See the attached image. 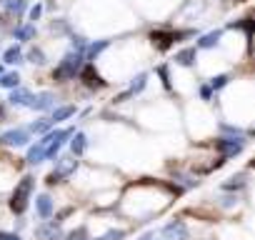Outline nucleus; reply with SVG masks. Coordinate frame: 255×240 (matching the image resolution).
<instances>
[{
    "label": "nucleus",
    "instance_id": "obj_10",
    "mask_svg": "<svg viewBox=\"0 0 255 240\" xmlns=\"http://www.w3.org/2000/svg\"><path fill=\"white\" fill-rule=\"evenodd\" d=\"M38 240H60V223L58 220H45L40 228H35Z\"/></svg>",
    "mask_w": 255,
    "mask_h": 240
},
{
    "label": "nucleus",
    "instance_id": "obj_35",
    "mask_svg": "<svg viewBox=\"0 0 255 240\" xmlns=\"http://www.w3.org/2000/svg\"><path fill=\"white\" fill-rule=\"evenodd\" d=\"M28 15H30V20H33V25H35V20H40V15H43V5H40V3H38V5H33Z\"/></svg>",
    "mask_w": 255,
    "mask_h": 240
},
{
    "label": "nucleus",
    "instance_id": "obj_8",
    "mask_svg": "<svg viewBox=\"0 0 255 240\" xmlns=\"http://www.w3.org/2000/svg\"><path fill=\"white\" fill-rule=\"evenodd\" d=\"M145 85H148V73H138V75L133 78V83H130V88H128L125 93H120V95L115 98V103H125L128 98H133V95H138V93H143V90H145Z\"/></svg>",
    "mask_w": 255,
    "mask_h": 240
},
{
    "label": "nucleus",
    "instance_id": "obj_11",
    "mask_svg": "<svg viewBox=\"0 0 255 240\" xmlns=\"http://www.w3.org/2000/svg\"><path fill=\"white\" fill-rule=\"evenodd\" d=\"M80 78H83V83L88 85V88H103L105 85V80L95 73V68H93V63H85L83 65V70H80Z\"/></svg>",
    "mask_w": 255,
    "mask_h": 240
},
{
    "label": "nucleus",
    "instance_id": "obj_7",
    "mask_svg": "<svg viewBox=\"0 0 255 240\" xmlns=\"http://www.w3.org/2000/svg\"><path fill=\"white\" fill-rule=\"evenodd\" d=\"M185 35H193V30H188V33H160V30H155V33H150V40L158 50H168L173 43H178Z\"/></svg>",
    "mask_w": 255,
    "mask_h": 240
},
{
    "label": "nucleus",
    "instance_id": "obj_22",
    "mask_svg": "<svg viewBox=\"0 0 255 240\" xmlns=\"http://www.w3.org/2000/svg\"><path fill=\"white\" fill-rule=\"evenodd\" d=\"M0 3H3V8H5L8 13H15V15H23L25 8H28L25 0H0Z\"/></svg>",
    "mask_w": 255,
    "mask_h": 240
},
{
    "label": "nucleus",
    "instance_id": "obj_39",
    "mask_svg": "<svg viewBox=\"0 0 255 240\" xmlns=\"http://www.w3.org/2000/svg\"><path fill=\"white\" fill-rule=\"evenodd\" d=\"M250 168H255V158H253V160H250Z\"/></svg>",
    "mask_w": 255,
    "mask_h": 240
},
{
    "label": "nucleus",
    "instance_id": "obj_15",
    "mask_svg": "<svg viewBox=\"0 0 255 240\" xmlns=\"http://www.w3.org/2000/svg\"><path fill=\"white\" fill-rule=\"evenodd\" d=\"M75 105H60V108H55L53 110V115H50V120H53V125H58V123H65L68 118H73L75 115Z\"/></svg>",
    "mask_w": 255,
    "mask_h": 240
},
{
    "label": "nucleus",
    "instance_id": "obj_16",
    "mask_svg": "<svg viewBox=\"0 0 255 240\" xmlns=\"http://www.w3.org/2000/svg\"><path fill=\"white\" fill-rule=\"evenodd\" d=\"M30 100H33V93L25 90V88H15V90H10V98H8L10 105H30Z\"/></svg>",
    "mask_w": 255,
    "mask_h": 240
},
{
    "label": "nucleus",
    "instance_id": "obj_21",
    "mask_svg": "<svg viewBox=\"0 0 255 240\" xmlns=\"http://www.w3.org/2000/svg\"><path fill=\"white\" fill-rule=\"evenodd\" d=\"M3 63H8V65L23 63V50H20V45H10V48L3 53Z\"/></svg>",
    "mask_w": 255,
    "mask_h": 240
},
{
    "label": "nucleus",
    "instance_id": "obj_13",
    "mask_svg": "<svg viewBox=\"0 0 255 240\" xmlns=\"http://www.w3.org/2000/svg\"><path fill=\"white\" fill-rule=\"evenodd\" d=\"M45 148H48V143L40 138V140H38V143H35V145L28 150V155H25V163H28V165H40V163L45 160Z\"/></svg>",
    "mask_w": 255,
    "mask_h": 240
},
{
    "label": "nucleus",
    "instance_id": "obj_32",
    "mask_svg": "<svg viewBox=\"0 0 255 240\" xmlns=\"http://www.w3.org/2000/svg\"><path fill=\"white\" fill-rule=\"evenodd\" d=\"M225 135H243V128H235V125H230V123H220L218 125Z\"/></svg>",
    "mask_w": 255,
    "mask_h": 240
},
{
    "label": "nucleus",
    "instance_id": "obj_25",
    "mask_svg": "<svg viewBox=\"0 0 255 240\" xmlns=\"http://www.w3.org/2000/svg\"><path fill=\"white\" fill-rule=\"evenodd\" d=\"M0 85L8 88V90H15L20 85V75L18 73H3V75H0Z\"/></svg>",
    "mask_w": 255,
    "mask_h": 240
},
{
    "label": "nucleus",
    "instance_id": "obj_36",
    "mask_svg": "<svg viewBox=\"0 0 255 240\" xmlns=\"http://www.w3.org/2000/svg\"><path fill=\"white\" fill-rule=\"evenodd\" d=\"M138 240H165L160 233H145V235H140Z\"/></svg>",
    "mask_w": 255,
    "mask_h": 240
},
{
    "label": "nucleus",
    "instance_id": "obj_17",
    "mask_svg": "<svg viewBox=\"0 0 255 240\" xmlns=\"http://www.w3.org/2000/svg\"><path fill=\"white\" fill-rule=\"evenodd\" d=\"M220 30H213V33H208V35H200V40H198V48L200 50H213V48H218V43H220Z\"/></svg>",
    "mask_w": 255,
    "mask_h": 240
},
{
    "label": "nucleus",
    "instance_id": "obj_5",
    "mask_svg": "<svg viewBox=\"0 0 255 240\" xmlns=\"http://www.w3.org/2000/svg\"><path fill=\"white\" fill-rule=\"evenodd\" d=\"M158 233H160L165 240H188V238H190V230H188V225H185L183 220H170V223H165Z\"/></svg>",
    "mask_w": 255,
    "mask_h": 240
},
{
    "label": "nucleus",
    "instance_id": "obj_9",
    "mask_svg": "<svg viewBox=\"0 0 255 240\" xmlns=\"http://www.w3.org/2000/svg\"><path fill=\"white\" fill-rule=\"evenodd\" d=\"M55 95L53 93H38V95H33V100H30V110H38V113H45V110H55Z\"/></svg>",
    "mask_w": 255,
    "mask_h": 240
},
{
    "label": "nucleus",
    "instance_id": "obj_29",
    "mask_svg": "<svg viewBox=\"0 0 255 240\" xmlns=\"http://www.w3.org/2000/svg\"><path fill=\"white\" fill-rule=\"evenodd\" d=\"M28 60L35 63V65H43V63H45V53H43L40 48H33V50L28 53Z\"/></svg>",
    "mask_w": 255,
    "mask_h": 240
},
{
    "label": "nucleus",
    "instance_id": "obj_26",
    "mask_svg": "<svg viewBox=\"0 0 255 240\" xmlns=\"http://www.w3.org/2000/svg\"><path fill=\"white\" fill-rule=\"evenodd\" d=\"M88 45H90V43H88L83 35H70V50H73V53H80V55H85Z\"/></svg>",
    "mask_w": 255,
    "mask_h": 240
},
{
    "label": "nucleus",
    "instance_id": "obj_34",
    "mask_svg": "<svg viewBox=\"0 0 255 240\" xmlns=\"http://www.w3.org/2000/svg\"><path fill=\"white\" fill-rule=\"evenodd\" d=\"M198 95H200V100H205V103H208V100L213 98V88H210L208 83H203V85L198 88Z\"/></svg>",
    "mask_w": 255,
    "mask_h": 240
},
{
    "label": "nucleus",
    "instance_id": "obj_31",
    "mask_svg": "<svg viewBox=\"0 0 255 240\" xmlns=\"http://www.w3.org/2000/svg\"><path fill=\"white\" fill-rule=\"evenodd\" d=\"M158 75L163 80V88L170 90V70H168V65H158Z\"/></svg>",
    "mask_w": 255,
    "mask_h": 240
},
{
    "label": "nucleus",
    "instance_id": "obj_14",
    "mask_svg": "<svg viewBox=\"0 0 255 240\" xmlns=\"http://www.w3.org/2000/svg\"><path fill=\"white\" fill-rule=\"evenodd\" d=\"M28 130H30V135H48L53 130V120L50 118H38L28 125Z\"/></svg>",
    "mask_w": 255,
    "mask_h": 240
},
{
    "label": "nucleus",
    "instance_id": "obj_1",
    "mask_svg": "<svg viewBox=\"0 0 255 240\" xmlns=\"http://www.w3.org/2000/svg\"><path fill=\"white\" fill-rule=\"evenodd\" d=\"M83 65H85V55H80V53H73V50H70V53L60 60V65L53 70V80H58V83L73 80L75 75H80Z\"/></svg>",
    "mask_w": 255,
    "mask_h": 240
},
{
    "label": "nucleus",
    "instance_id": "obj_33",
    "mask_svg": "<svg viewBox=\"0 0 255 240\" xmlns=\"http://www.w3.org/2000/svg\"><path fill=\"white\" fill-rule=\"evenodd\" d=\"M50 30H53V33H70V28H68L65 20H53V23H50Z\"/></svg>",
    "mask_w": 255,
    "mask_h": 240
},
{
    "label": "nucleus",
    "instance_id": "obj_19",
    "mask_svg": "<svg viewBox=\"0 0 255 240\" xmlns=\"http://www.w3.org/2000/svg\"><path fill=\"white\" fill-rule=\"evenodd\" d=\"M85 148H88V138H85V133H75L73 140H70V155L80 158V155L85 153Z\"/></svg>",
    "mask_w": 255,
    "mask_h": 240
},
{
    "label": "nucleus",
    "instance_id": "obj_28",
    "mask_svg": "<svg viewBox=\"0 0 255 240\" xmlns=\"http://www.w3.org/2000/svg\"><path fill=\"white\" fill-rule=\"evenodd\" d=\"M63 240H90V235H88V228H85V225H80V228L70 230Z\"/></svg>",
    "mask_w": 255,
    "mask_h": 240
},
{
    "label": "nucleus",
    "instance_id": "obj_20",
    "mask_svg": "<svg viewBox=\"0 0 255 240\" xmlns=\"http://www.w3.org/2000/svg\"><path fill=\"white\" fill-rule=\"evenodd\" d=\"M110 45V40H98V43H90L88 45V50H85V63H93L105 48Z\"/></svg>",
    "mask_w": 255,
    "mask_h": 240
},
{
    "label": "nucleus",
    "instance_id": "obj_37",
    "mask_svg": "<svg viewBox=\"0 0 255 240\" xmlns=\"http://www.w3.org/2000/svg\"><path fill=\"white\" fill-rule=\"evenodd\" d=\"M0 240H23L18 233H3V230H0Z\"/></svg>",
    "mask_w": 255,
    "mask_h": 240
},
{
    "label": "nucleus",
    "instance_id": "obj_24",
    "mask_svg": "<svg viewBox=\"0 0 255 240\" xmlns=\"http://www.w3.org/2000/svg\"><path fill=\"white\" fill-rule=\"evenodd\" d=\"M245 183H248L245 173H238V175H233L228 183H223V190H240V188H245Z\"/></svg>",
    "mask_w": 255,
    "mask_h": 240
},
{
    "label": "nucleus",
    "instance_id": "obj_3",
    "mask_svg": "<svg viewBox=\"0 0 255 240\" xmlns=\"http://www.w3.org/2000/svg\"><path fill=\"white\" fill-rule=\"evenodd\" d=\"M58 160V165H55V170L45 178V183L48 185H55V183H63L68 175H73L75 173V168H78V160H75V155H60V158H55Z\"/></svg>",
    "mask_w": 255,
    "mask_h": 240
},
{
    "label": "nucleus",
    "instance_id": "obj_4",
    "mask_svg": "<svg viewBox=\"0 0 255 240\" xmlns=\"http://www.w3.org/2000/svg\"><path fill=\"white\" fill-rule=\"evenodd\" d=\"M215 148L220 150V160H228L233 155H240L245 148V138L243 135H225L215 140Z\"/></svg>",
    "mask_w": 255,
    "mask_h": 240
},
{
    "label": "nucleus",
    "instance_id": "obj_6",
    "mask_svg": "<svg viewBox=\"0 0 255 240\" xmlns=\"http://www.w3.org/2000/svg\"><path fill=\"white\" fill-rule=\"evenodd\" d=\"M0 143L10 145V148H23V145L30 143V130L28 128H13V130L0 135Z\"/></svg>",
    "mask_w": 255,
    "mask_h": 240
},
{
    "label": "nucleus",
    "instance_id": "obj_27",
    "mask_svg": "<svg viewBox=\"0 0 255 240\" xmlns=\"http://www.w3.org/2000/svg\"><path fill=\"white\" fill-rule=\"evenodd\" d=\"M228 83H230V75H228V73H220V75H215V78H210V80H208V85L213 88V93H215V90H220V88H225Z\"/></svg>",
    "mask_w": 255,
    "mask_h": 240
},
{
    "label": "nucleus",
    "instance_id": "obj_12",
    "mask_svg": "<svg viewBox=\"0 0 255 240\" xmlns=\"http://www.w3.org/2000/svg\"><path fill=\"white\" fill-rule=\"evenodd\" d=\"M53 210H55V205H53V198L50 195H38L35 198V213H38V218L40 220H48L50 215H53Z\"/></svg>",
    "mask_w": 255,
    "mask_h": 240
},
{
    "label": "nucleus",
    "instance_id": "obj_30",
    "mask_svg": "<svg viewBox=\"0 0 255 240\" xmlns=\"http://www.w3.org/2000/svg\"><path fill=\"white\" fill-rule=\"evenodd\" d=\"M123 238H125V230H108V233H103L95 240H123Z\"/></svg>",
    "mask_w": 255,
    "mask_h": 240
},
{
    "label": "nucleus",
    "instance_id": "obj_2",
    "mask_svg": "<svg viewBox=\"0 0 255 240\" xmlns=\"http://www.w3.org/2000/svg\"><path fill=\"white\" fill-rule=\"evenodd\" d=\"M33 188H35V178H33V175H25V178L15 185V190H13V195H10V210H13L15 215H23V213L28 210V200H30Z\"/></svg>",
    "mask_w": 255,
    "mask_h": 240
},
{
    "label": "nucleus",
    "instance_id": "obj_23",
    "mask_svg": "<svg viewBox=\"0 0 255 240\" xmlns=\"http://www.w3.org/2000/svg\"><path fill=\"white\" fill-rule=\"evenodd\" d=\"M13 35H15V40H33V38H35V25H33V23H28V25H18Z\"/></svg>",
    "mask_w": 255,
    "mask_h": 240
},
{
    "label": "nucleus",
    "instance_id": "obj_40",
    "mask_svg": "<svg viewBox=\"0 0 255 240\" xmlns=\"http://www.w3.org/2000/svg\"><path fill=\"white\" fill-rule=\"evenodd\" d=\"M0 75H3V65H0Z\"/></svg>",
    "mask_w": 255,
    "mask_h": 240
},
{
    "label": "nucleus",
    "instance_id": "obj_18",
    "mask_svg": "<svg viewBox=\"0 0 255 240\" xmlns=\"http://www.w3.org/2000/svg\"><path fill=\"white\" fill-rule=\"evenodd\" d=\"M195 48H183L180 53H175V63L183 65V68H193L195 65Z\"/></svg>",
    "mask_w": 255,
    "mask_h": 240
},
{
    "label": "nucleus",
    "instance_id": "obj_38",
    "mask_svg": "<svg viewBox=\"0 0 255 240\" xmlns=\"http://www.w3.org/2000/svg\"><path fill=\"white\" fill-rule=\"evenodd\" d=\"M235 203H238V198H235V195H225V198H223V208H233Z\"/></svg>",
    "mask_w": 255,
    "mask_h": 240
}]
</instances>
